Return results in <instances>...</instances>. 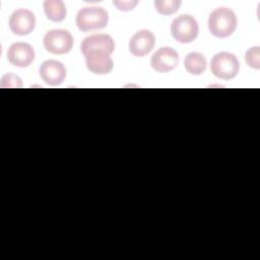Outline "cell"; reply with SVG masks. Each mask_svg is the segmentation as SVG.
<instances>
[{
  "instance_id": "6da1fadb",
  "label": "cell",
  "mask_w": 260,
  "mask_h": 260,
  "mask_svg": "<svg viewBox=\"0 0 260 260\" xmlns=\"http://www.w3.org/2000/svg\"><path fill=\"white\" fill-rule=\"evenodd\" d=\"M237 27V16L233 10L226 7L214 9L208 18V28L216 38L231 36Z\"/></svg>"
},
{
  "instance_id": "7a4b0ae2",
  "label": "cell",
  "mask_w": 260,
  "mask_h": 260,
  "mask_svg": "<svg viewBox=\"0 0 260 260\" xmlns=\"http://www.w3.org/2000/svg\"><path fill=\"white\" fill-rule=\"evenodd\" d=\"M108 12L103 7L87 6L81 8L76 14V25L82 31L101 29L107 26Z\"/></svg>"
},
{
  "instance_id": "3957f363",
  "label": "cell",
  "mask_w": 260,
  "mask_h": 260,
  "mask_svg": "<svg viewBox=\"0 0 260 260\" xmlns=\"http://www.w3.org/2000/svg\"><path fill=\"white\" fill-rule=\"evenodd\" d=\"M240 63L237 57L229 52H220L213 56L210 63V69L214 76L220 79L229 80L234 78L239 72Z\"/></svg>"
},
{
  "instance_id": "277c9868",
  "label": "cell",
  "mask_w": 260,
  "mask_h": 260,
  "mask_svg": "<svg viewBox=\"0 0 260 260\" xmlns=\"http://www.w3.org/2000/svg\"><path fill=\"white\" fill-rule=\"evenodd\" d=\"M171 31L173 38L179 43H191L198 36V23L193 16L182 14L173 20Z\"/></svg>"
},
{
  "instance_id": "5b68a950",
  "label": "cell",
  "mask_w": 260,
  "mask_h": 260,
  "mask_svg": "<svg viewBox=\"0 0 260 260\" xmlns=\"http://www.w3.org/2000/svg\"><path fill=\"white\" fill-rule=\"evenodd\" d=\"M73 46V38L66 29H51L44 37L45 49L56 55L70 52Z\"/></svg>"
},
{
  "instance_id": "8992f818",
  "label": "cell",
  "mask_w": 260,
  "mask_h": 260,
  "mask_svg": "<svg viewBox=\"0 0 260 260\" xmlns=\"http://www.w3.org/2000/svg\"><path fill=\"white\" fill-rule=\"evenodd\" d=\"M36 25L35 14L28 9H17L9 18V28L16 36L29 35Z\"/></svg>"
},
{
  "instance_id": "52a82bcc",
  "label": "cell",
  "mask_w": 260,
  "mask_h": 260,
  "mask_svg": "<svg viewBox=\"0 0 260 260\" xmlns=\"http://www.w3.org/2000/svg\"><path fill=\"white\" fill-rule=\"evenodd\" d=\"M179 55L176 50L170 47L158 49L151 57V67L157 72H169L177 67Z\"/></svg>"
},
{
  "instance_id": "ba28073f",
  "label": "cell",
  "mask_w": 260,
  "mask_h": 260,
  "mask_svg": "<svg viewBox=\"0 0 260 260\" xmlns=\"http://www.w3.org/2000/svg\"><path fill=\"white\" fill-rule=\"evenodd\" d=\"M7 59L16 67H26L35 59L34 48L27 43H14L8 49Z\"/></svg>"
},
{
  "instance_id": "9c48e42d",
  "label": "cell",
  "mask_w": 260,
  "mask_h": 260,
  "mask_svg": "<svg viewBox=\"0 0 260 260\" xmlns=\"http://www.w3.org/2000/svg\"><path fill=\"white\" fill-rule=\"evenodd\" d=\"M155 44L153 34L148 29H141L135 32L129 41V50L136 57L147 55Z\"/></svg>"
},
{
  "instance_id": "30bf717a",
  "label": "cell",
  "mask_w": 260,
  "mask_h": 260,
  "mask_svg": "<svg viewBox=\"0 0 260 260\" xmlns=\"http://www.w3.org/2000/svg\"><path fill=\"white\" fill-rule=\"evenodd\" d=\"M86 67L95 74H108L113 69V60L110 55L102 51H91L84 54Z\"/></svg>"
},
{
  "instance_id": "8fae6325",
  "label": "cell",
  "mask_w": 260,
  "mask_h": 260,
  "mask_svg": "<svg viewBox=\"0 0 260 260\" xmlns=\"http://www.w3.org/2000/svg\"><path fill=\"white\" fill-rule=\"evenodd\" d=\"M40 75L42 79L50 85L61 84L66 77V69L64 65L56 60H47L40 67Z\"/></svg>"
},
{
  "instance_id": "7c38bea8",
  "label": "cell",
  "mask_w": 260,
  "mask_h": 260,
  "mask_svg": "<svg viewBox=\"0 0 260 260\" xmlns=\"http://www.w3.org/2000/svg\"><path fill=\"white\" fill-rule=\"evenodd\" d=\"M80 49L83 55L91 51H102L111 55L115 50V44L109 35L98 34L86 37L82 41Z\"/></svg>"
},
{
  "instance_id": "4fadbf2b",
  "label": "cell",
  "mask_w": 260,
  "mask_h": 260,
  "mask_svg": "<svg viewBox=\"0 0 260 260\" xmlns=\"http://www.w3.org/2000/svg\"><path fill=\"white\" fill-rule=\"evenodd\" d=\"M43 6L47 18L54 22H60L66 17V6L61 0H47Z\"/></svg>"
},
{
  "instance_id": "5bb4252c",
  "label": "cell",
  "mask_w": 260,
  "mask_h": 260,
  "mask_svg": "<svg viewBox=\"0 0 260 260\" xmlns=\"http://www.w3.org/2000/svg\"><path fill=\"white\" fill-rule=\"evenodd\" d=\"M184 65L189 73L193 75H200L206 69V59L202 54L192 52L186 56Z\"/></svg>"
},
{
  "instance_id": "9a60e30c",
  "label": "cell",
  "mask_w": 260,
  "mask_h": 260,
  "mask_svg": "<svg viewBox=\"0 0 260 260\" xmlns=\"http://www.w3.org/2000/svg\"><path fill=\"white\" fill-rule=\"evenodd\" d=\"M181 5L180 0H155L154 7L155 9L164 15H170L175 13Z\"/></svg>"
},
{
  "instance_id": "2e32d148",
  "label": "cell",
  "mask_w": 260,
  "mask_h": 260,
  "mask_svg": "<svg viewBox=\"0 0 260 260\" xmlns=\"http://www.w3.org/2000/svg\"><path fill=\"white\" fill-rule=\"evenodd\" d=\"M246 62L247 64L254 68V69H259L260 68V48L258 46L250 48L245 55Z\"/></svg>"
},
{
  "instance_id": "e0dca14e",
  "label": "cell",
  "mask_w": 260,
  "mask_h": 260,
  "mask_svg": "<svg viewBox=\"0 0 260 260\" xmlns=\"http://www.w3.org/2000/svg\"><path fill=\"white\" fill-rule=\"evenodd\" d=\"M0 86L1 87H16V88H18V87L22 86V81L17 75H15L13 73H6L1 78Z\"/></svg>"
},
{
  "instance_id": "ac0fdd59",
  "label": "cell",
  "mask_w": 260,
  "mask_h": 260,
  "mask_svg": "<svg viewBox=\"0 0 260 260\" xmlns=\"http://www.w3.org/2000/svg\"><path fill=\"white\" fill-rule=\"evenodd\" d=\"M138 1H113V4L119 9V10H122V11H129V10H132L136 5H137Z\"/></svg>"
}]
</instances>
